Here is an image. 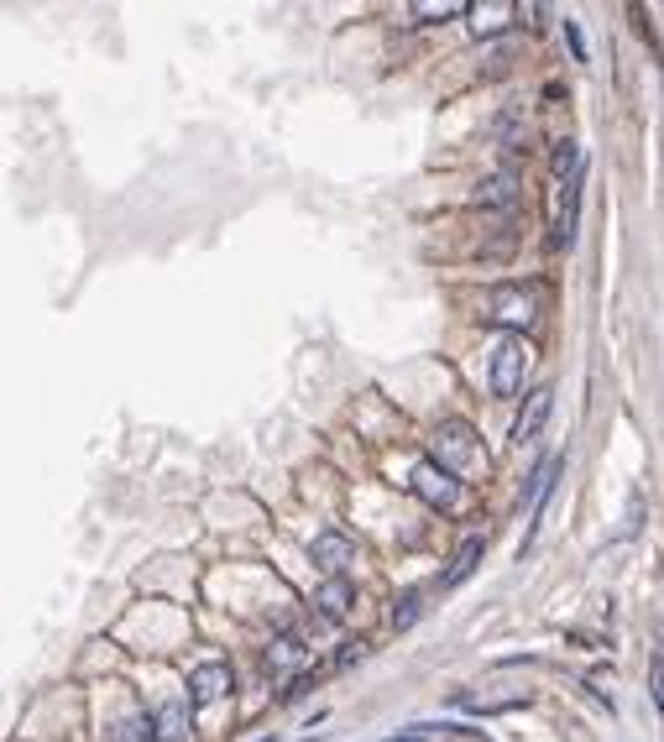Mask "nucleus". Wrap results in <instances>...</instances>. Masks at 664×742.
I'll list each match as a JSON object with an SVG mask.
<instances>
[{"mask_svg": "<svg viewBox=\"0 0 664 742\" xmlns=\"http://www.w3.org/2000/svg\"><path fill=\"white\" fill-rule=\"evenodd\" d=\"M434 460L450 471V476H466L482 466V445H476V429L466 419H445L434 429Z\"/></svg>", "mask_w": 664, "mask_h": 742, "instance_id": "f257e3e1", "label": "nucleus"}, {"mask_svg": "<svg viewBox=\"0 0 664 742\" xmlns=\"http://www.w3.org/2000/svg\"><path fill=\"white\" fill-rule=\"evenodd\" d=\"M408 486H414V497L440 507V513H450V507H461V476H450L440 460H419L414 476H408Z\"/></svg>", "mask_w": 664, "mask_h": 742, "instance_id": "f03ea898", "label": "nucleus"}, {"mask_svg": "<svg viewBox=\"0 0 664 742\" xmlns=\"http://www.w3.org/2000/svg\"><path fill=\"white\" fill-rule=\"evenodd\" d=\"M523 366H529V340H523V335H502L497 351H492V392H497V398L523 392Z\"/></svg>", "mask_w": 664, "mask_h": 742, "instance_id": "7ed1b4c3", "label": "nucleus"}, {"mask_svg": "<svg viewBox=\"0 0 664 742\" xmlns=\"http://www.w3.org/2000/svg\"><path fill=\"white\" fill-rule=\"evenodd\" d=\"M487 319L502 324L508 335H523V324L534 319V288H523V283H502V288H492V298H487Z\"/></svg>", "mask_w": 664, "mask_h": 742, "instance_id": "20e7f679", "label": "nucleus"}, {"mask_svg": "<svg viewBox=\"0 0 664 742\" xmlns=\"http://www.w3.org/2000/svg\"><path fill=\"white\" fill-rule=\"evenodd\" d=\"M314 659V648L304 643V633H283V638H272L267 648V675L272 680H283V675H299L304 680V664Z\"/></svg>", "mask_w": 664, "mask_h": 742, "instance_id": "39448f33", "label": "nucleus"}, {"mask_svg": "<svg viewBox=\"0 0 664 742\" xmlns=\"http://www.w3.org/2000/svg\"><path fill=\"white\" fill-rule=\"evenodd\" d=\"M581 183H586V173H581V178H570V183H560V194H555V230H549V246H570V241H576V220H581Z\"/></svg>", "mask_w": 664, "mask_h": 742, "instance_id": "423d86ee", "label": "nucleus"}, {"mask_svg": "<svg viewBox=\"0 0 664 742\" xmlns=\"http://www.w3.org/2000/svg\"><path fill=\"white\" fill-rule=\"evenodd\" d=\"M231 685H236L231 664H199L194 675H189V701L194 706H215V701L231 695Z\"/></svg>", "mask_w": 664, "mask_h": 742, "instance_id": "0eeeda50", "label": "nucleus"}, {"mask_svg": "<svg viewBox=\"0 0 664 742\" xmlns=\"http://www.w3.org/2000/svg\"><path fill=\"white\" fill-rule=\"evenodd\" d=\"M549 408H555V387H534L529 398H523L518 419H513V439H518V445L539 439V429H544V419H549Z\"/></svg>", "mask_w": 664, "mask_h": 742, "instance_id": "6e6552de", "label": "nucleus"}, {"mask_svg": "<svg viewBox=\"0 0 664 742\" xmlns=\"http://www.w3.org/2000/svg\"><path fill=\"white\" fill-rule=\"evenodd\" d=\"M309 554H314V565H319V570H330V575H346V565L356 560V544L346 539V533L325 528V533H314Z\"/></svg>", "mask_w": 664, "mask_h": 742, "instance_id": "1a4fd4ad", "label": "nucleus"}, {"mask_svg": "<svg viewBox=\"0 0 664 742\" xmlns=\"http://www.w3.org/2000/svg\"><path fill=\"white\" fill-rule=\"evenodd\" d=\"M482 554H487V539H476V533H471V539H461V549L450 554V565L440 570V581H434V591H455V586H461V581H466V575H471L476 565H482Z\"/></svg>", "mask_w": 664, "mask_h": 742, "instance_id": "9d476101", "label": "nucleus"}, {"mask_svg": "<svg viewBox=\"0 0 664 742\" xmlns=\"http://www.w3.org/2000/svg\"><path fill=\"white\" fill-rule=\"evenodd\" d=\"M351 601H356V586L346 581V575H330V581L314 591V612L330 617V622H340V617L351 612Z\"/></svg>", "mask_w": 664, "mask_h": 742, "instance_id": "9b49d317", "label": "nucleus"}, {"mask_svg": "<svg viewBox=\"0 0 664 742\" xmlns=\"http://www.w3.org/2000/svg\"><path fill=\"white\" fill-rule=\"evenodd\" d=\"M482 210H502V204H513L518 199V178L513 173H492L487 183H476V194H471Z\"/></svg>", "mask_w": 664, "mask_h": 742, "instance_id": "f8f14e48", "label": "nucleus"}, {"mask_svg": "<svg viewBox=\"0 0 664 742\" xmlns=\"http://www.w3.org/2000/svg\"><path fill=\"white\" fill-rule=\"evenodd\" d=\"M189 706L194 701H168L163 711L152 716V722H157V742H183V737H189Z\"/></svg>", "mask_w": 664, "mask_h": 742, "instance_id": "ddd939ff", "label": "nucleus"}, {"mask_svg": "<svg viewBox=\"0 0 664 742\" xmlns=\"http://www.w3.org/2000/svg\"><path fill=\"white\" fill-rule=\"evenodd\" d=\"M513 0H487V6H476L471 11V27L476 32H482V37H492V32H502V27H508V21H513Z\"/></svg>", "mask_w": 664, "mask_h": 742, "instance_id": "4468645a", "label": "nucleus"}, {"mask_svg": "<svg viewBox=\"0 0 664 742\" xmlns=\"http://www.w3.org/2000/svg\"><path fill=\"white\" fill-rule=\"evenodd\" d=\"M116 742H157V722L152 716H126L116 727Z\"/></svg>", "mask_w": 664, "mask_h": 742, "instance_id": "2eb2a0df", "label": "nucleus"}, {"mask_svg": "<svg viewBox=\"0 0 664 742\" xmlns=\"http://www.w3.org/2000/svg\"><path fill=\"white\" fill-rule=\"evenodd\" d=\"M419 612H424V591H408V596H398V607H393V628L403 633V628H414L419 622Z\"/></svg>", "mask_w": 664, "mask_h": 742, "instance_id": "dca6fc26", "label": "nucleus"}, {"mask_svg": "<svg viewBox=\"0 0 664 742\" xmlns=\"http://www.w3.org/2000/svg\"><path fill=\"white\" fill-rule=\"evenodd\" d=\"M471 6H461V0H440V6H414V21H424V27H434V21H450V16H466Z\"/></svg>", "mask_w": 664, "mask_h": 742, "instance_id": "f3484780", "label": "nucleus"}, {"mask_svg": "<svg viewBox=\"0 0 664 742\" xmlns=\"http://www.w3.org/2000/svg\"><path fill=\"white\" fill-rule=\"evenodd\" d=\"M649 695H654L659 722H664V654H654V664H649Z\"/></svg>", "mask_w": 664, "mask_h": 742, "instance_id": "a211bd4d", "label": "nucleus"}, {"mask_svg": "<svg viewBox=\"0 0 664 742\" xmlns=\"http://www.w3.org/2000/svg\"><path fill=\"white\" fill-rule=\"evenodd\" d=\"M366 654H372V643H366V638H356V643H346V648L335 654V664H340V669H351V664H356V659H366Z\"/></svg>", "mask_w": 664, "mask_h": 742, "instance_id": "6ab92c4d", "label": "nucleus"}, {"mask_svg": "<svg viewBox=\"0 0 664 742\" xmlns=\"http://www.w3.org/2000/svg\"><path fill=\"white\" fill-rule=\"evenodd\" d=\"M440 737H445V727H408V732L387 737V742H440Z\"/></svg>", "mask_w": 664, "mask_h": 742, "instance_id": "aec40b11", "label": "nucleus"}, {"mask_svg": "<svg viewBox=\"0 0 664 742\" xmlns=\"http://www.w3.org/2000/svg\"><path fill=\"white\" fill-rule=\"evenodd\" d=\"M560 27H565V42H570V53H576V63H586V37H581V27H576V21H560Z\"/></svg>", "mask_w": 664, "mask_h": 742, "instance_id": "412c9836", "label": "nucleus"}]
</instances>
